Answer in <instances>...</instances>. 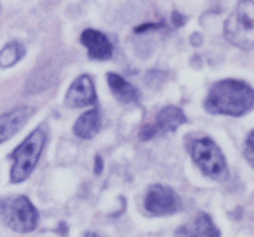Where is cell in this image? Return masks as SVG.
I'll list each match as a JSON object with an SVG mask.
<instances>
[{
    "mask_svg": "<svg viewBox=\"0 0 254 237\" xmlns=\"http://www.w3.org/2000/svg\"><path fill=\"white\" fill-rule=\"evenodd\" d=\"M204 106L209 113L240 117L253 110L254 91L244 80H235V79L219 80L209 89Z\"/></svg>",
    "mask_w": 254,
    "mask_h": 237,
    "instance_id": "cell-1",
    "label": "cell"
},
{
    "mask_svg": "<svg viewBox=\"0 0 254 237\" xmlns=\"http://www.w3.org/2000/svg\"><path fill=\"white\" fill-rule=\"evenodd\" d=\"M47 142V128L39 126L18 149L12 150V169H11V181L12 183H21L32 174L39 162L42 150Z\"/></svg>",
    "mask_w": 254,
    "mask_h": 237,
    "instance_id": "cell-2",
    "label": "cell"
},
{
    "mask_svg": "<svg viewBox=\"0 0 254 237\" xmlns=\"http://www.w3.org/2000/svg\"><path fill=\"white\" fill-rule=\"evenodd\" d=\"M188 150L193 159V162L198 166V169L209 178L214 180H223L228 174V167H226V160L223 156L221 149L216 145L207 136H200L195 138L188 143Z\"/></svg>",
    "mask_w": 254,
    "mask_h": 237,
    "instance_id": "cell-3",
    "label": "cell"
},
{
    "mask_svg": "<svg viewBox=\"0 0 254 237\" xmlns=\"http://www.w3.org/2000/svg\"><path fill=\"white\" fill-rule=\"evenodd\" d=\"M0 220L16 232H32L39 223L35 206L25 195L0 199Z\"/></svg>",
    "mask_w": 254,
    "mask_h": 237,
    "instance_id": "cell-4",
    "label": "cell"
},
{
    "mask_svg": "<svg viewBox=\"0 0 254 237\" xmlns=\"http://www.w3.org/2000/svg\"><path fill=\"white\" fill-rule=\"evenodd\" d=\"M225 37L237 47L251 49L254 44V4L240 0L225 23Z\"/></svg>",
    "mask_w": 254,
    "mask_h": 237,
    "instance_id": "cell-5",
    "label": "cell"
},
{
    "mask_svg": "<svg viewBox=\"0 0 254 237\" xmlns=\"http://www.w3.org/2000/svg\"><path fill=\"white\" fill-rule=\"evenodd\" d=\"M185 122H187V115H185L183 110L180 106L167 105L157 113L152 122L143 126L141 131H139V140L141 142H148V140L157 138V136H164L167 133L176 131Z\"/></svg>",
    "mask_w": 254,
    "mask_h": 237,
    "instance_id": "cell-6",
    "label": "cell"
},
{
    "mask_svg": "<svg viewBox=\"0 0 254 237\" xmlns=\"http://www.w3.org/2000/svg\"><path fill=\"white\" fill-rule=\"evenodd\" d=\"M180 208H181V201L171 187L157 183L152 185L148 188V192H146L145 209L150 215H157V216L173 215Z\"/></svg>",
    "mask_w": 254,
    "mask_h": 237,
    "instance_id": "cell-7",
    "label": "cell"
},
{
    "mask_svg": "<svg viewBox=\"0 0 254 237\" xmlns=\"http://www.w3.org/2000/svg\"><path fill=\"white\" fill-rule=\"evenodd\" d=\"M64 103L71 108H82L87 105H96V89L89 75H80L66 92Z\"/></svg>",
    "mask_w": 254,
    "mask_h": 237,
    "instance_id": "cell-8",
    "label": "cell"
},
{
    "mask_svg": "<svg viewBox=\"0 0 254 237\" xmlns=\"http://www.w3.org/2000/svg\"><path fill=\"white\" fill-rule=\"evenodd\" d=\"M80 42L84 44V47L87 49L91 60L105 61V60H110L113 54L112 42H110L105 33L98 32V30H92V28L84 30L80 35Z\"/></svg>",
    "mask_w": 254,
    "mask_h": 237,
    "instance_id": "cell-9",
    "label": "cell"
},
{
    "mask_svg": "<svg viewBox=\"0 0 254 237\" xmlns=\"http://www.w3.org/2000/svg\"><path fill=\"white\" fill-rule=\"evenodd\" d=\"M32 115L33 108H30V106H18V108L11 110V112L2 113L0 115V143L12 138L28 122V119Z\"/></svg>",
    "mask_w": 254,
    "mask_h": 237,
    "instance_id": "cell-10",
    "label": "cell"
},
{
    "mask_svg": "<svg viewBox=\"0 0 254 237\" xmlns=\"http://www.w3.org/2000/svg\"><path fill=\"white\" fill-rule=\"evenodd\" d=\"M174 237H219V230L216 229L211 216L202 213L188 225H183Z\"/></svg>",
    "mask_w": 254,
    "mask_h": 237,
    "instance_id": "cell-11",
    "label": "cell"
},
{
    "mask_svg": "<svg viewBox=\"0 0 254 237\" xmlns=\"http://www.w3.org/2000/svg\"><path fill=\"white\" fill-rule=\"evenodd\" d=\"M106 79H108V85H110V89H112L113 96H115L119 101L126 103V105H134V103L139 101L138 89L132 84H129L124 77H120L119 74H108Z\"/></svg>",
    "mask_w": 254,
    "mask_h": 237,
    "instance_id": "cell-12",
    "label": "cell"
},
{
    "mask_svg": "<svg viewBox=\"0 0 254 237\" xmlns=\"http://www.w3.org/2000/svg\"><path fill=\"white\" fill-rule=\"evenodd\" d=\"M99 128H101V113H99L98 108H92L78 117L73 126V133L78 138L89 140L98 135Z\"/></svg>",
    "mask_w": 254,
    "mask_h": 237,
    "instance_id": "cell-13",
    "label": "cell"
},
{
    "mask_svg": "<svg viewBox=\"0 0 254 237\" xmlns=\"http://www.w3.org/2000/svg\"><path fill=\"white\" fill-rule=\"evenodd\" d=\"M23 56H25V46L21 42H18V40H12V42H9L7 46H4L2 51H0V67L2 68L12 67Z\"/></svg>",
    "mask_w": 254,
    "mask_h": 237,
    "instance_id": "cell-14",
    "label": "cell"
},
{
    "mask_svg": "<svg viewBox=\"0 0 254 237\" xmlns=\"http://www.w3.org/2000/svg\"><path fill=\"white\" fill-rule=\"evenodd\" d=\"M246 159L247 162L253 166L254 164V131H251L247 135V140H246Z\"/></svg>",
    "mask_w": 254,
    "mask_h": 237,
    "instance_id": "cell-15",
    "label": "cell"
},
{
    "mask_svg": "<svg viewBox=\"0 0 254 237\" xmlns=\"http://www.w3.org/2000/svg\"><path fill=\"white\" fill-rule=\"evenodd\" d=\"M101 159H99V157H96V173H99V171H101Z\"/></svg>",
    "mask_w": 254,
    "mask_h": 237,
    "instance_id": "cell-16",
    "label": "cell"
},
{
    "mask_svg": "<svg viewBox=\"0 0 254 237\" xmlns=\"http://www.w3.org/2000/svg\"><path fill=\"white\" fill-rule=\"evenodd\" d=\"M85 237H99V236H96V234H85Z\"/></svg>",
    "mask_w": 254,
    "mask_h": 237,
    "instance_id": "cell-17",
    "label": "cell"
}]
</instances>
